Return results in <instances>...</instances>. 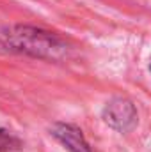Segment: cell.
<instances>
[{
	"label": "cell",
	"mask_w": 151,
	"mask_h": 152,
	"mask_svg": "<svg viewBox=\"0 0 151 152\" xmlns=\"http://www.w3.org/2000/svg\"><path fill=\"white\" fill-rule=\"evenodd\" d=\"M0 42L9 51L50 62H62L71 55V46L66 39L32 25H11L4 28L0 32Z\"/></svg>",
	"instance_id": "1"
},
{
	"label": "cell",
	"mask_w": 151,
	"mask_h": 152,
	"mask_svg": "<svg viewBox=\"0 0 151 152\" xmlns=\"http://www.w3.org/2000/svg\"><path fill=\"white\" fill-rule=\"evenodd\" d=\"M103 122L117 133H130L139 122V112L128 97H114L101 112Z\"/></svg>",
	"instance_id": "2"
},
{
	"label": "cell",
	"mask_w": 151,
	"mask_h": 152,
	"mask_svg": "<svg viewBox=\"0 0 151 152\" xmlns=\"http://www.w3.org/2000/svg\"><path fill=\"white\" fill-rule=\"evenodd\" d=\"M52 136L70 152H91V147L82 133L80 127L75 124H66V122H57L50 129Z\"/></svg>",
	"instance_id": "3"
},
{
	"label": "cell",
	"mask_w": 151,
	"mask_h": 152,
	"mask_svg": "<svg viewBox=\"0 0 151 152\" xmlns=\"http://www.w3.org/2000/svg\"><path fill=\"white\" fill-rule=\"evenodd\" d=\"M20 140L11 133V131H5V129H0V152H11L20 149Z\"/></svg>",
	"instance_id": "4"
},
{
	"label": "cell",
	"mask_w": 151,
	"mask_h": 152,
	"mask_svg": "<svg viewBox=\"0 0 151 152\" xmlns=\"http://www.w3.org/2000/svg\"><path fill=\"white\" fill-rule=\"evenodd\" d=\"M150 71H151V66H150Z\"/></svg>",
	"instance_id": "5"
}]
</instances>
